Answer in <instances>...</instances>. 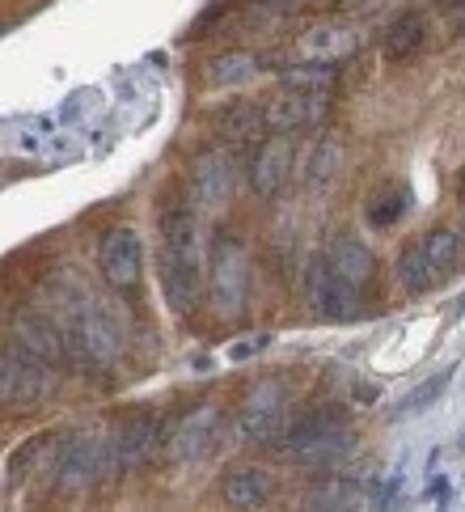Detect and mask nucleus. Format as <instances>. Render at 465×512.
<instances>
[{
	"label": "nucleus",
	"mask_w": 465,
	"mask_h": 512,
	"mask_svg": "<svg viewBox=\"0 0 465 512\" xmlns=\"http://www.w3.org/2000/svg\"><path fill=\"white\" fill-rule=\"evenodd\" d=\"M457 199H461V208H465V166H461V174H457Z\"/></svg>",
	"instance_id": "30"
},
{
	"label": "nucleus",
	"mask_w": 465,
	"mask_h": 512,
	"mask_svg": "<svg viewBox=\"0 0 465 512\" xmlns=\"http://www.w3.org/2000/svg\"><path fill=\"white\" fill-rule=\"evenodd\" d=\"M356 47H360V34L339 22L313 26L301 34V43H296V51H301L305 60H322V64H343L347 56H356Z\"/></svg>",
	"instance_id": "16"
},
{
	"label": "nucleus",
	"mask_w": 465,
	"mask_h": 512,
	"mask_svg": "<svg viewBox=\"0 0 465 512\" xmlns=\"http://www.w3.org/2000/svg\"><path fill=\"white\" fill-rule=\"evenodd\" d=\"M110 470V436L102 432H77L55 449L51 462V479L60 491H81L93 487Z\"/></svg>",
	"instance_id": "6"
},
{
	"label": "nucleus",
	"mask_w": 465,
	"mask_h": 512,
	"mask_svg": "<svg viewBox=\"0 0 465 512\" xmlns=\"http://www.w3.org/2000/svg\"><path fill=\"white\" fill-rule=\"evenodd\" d=\"M423 43H427V22H423V13H398L394 22L385 26V34H381V51H385V60H394V64L411 60Z\"/></svg>",
	"instance_id": "18"
},
{
	"label": "nucleus",
	"mask_w": 465,
	"mask_h": 512,
	"mask_svg": "<svg viewBox=\"0 0 465 512\" xmlns=\"http://www.w3.org/2000/svg\"><path fill=\"white\" fill-rule=\"evenodd\" d=\"M279 77H284L288 89H334V81H339V64L305 60V64H288Z\"/></svg>",
	"instance_id": "23"
},
{
	"label": "nucleus",
	"mask_w": 465,
	"mask_h": 512,
	"mask_svg": "<svg viewBox=\"0 0 465 512\" xmlns=\"http://www.w3.org/2000/svg\"><path fill=\"white\" fill-rule=\"evenodd\" d=\"M271 491H275V479L258 466H237L220 479V496L233 508H263L271 500Z\"/></svg>",
	"instance_id": "17"
},
{
	"label": "nucleus",
	"mask_w": 465,
	"mask_h": 512,
	"mask_svg": "<svg viewBox=\"0 0 465 512\" xmlns=\"http://www.w3.org/2000/svg\"><path fill=\"white\" fill-rule=\"evenodd\" d=\"M339 166H343V144L334 136L318 140V144H313V153H309V166H305L309 187H326V182L339 174Z\"/></svg>",
	"instance_id": "24"
},
{
	"label": "nucleus",
	"mask_w": 465,
	"mask_h": 512,
	"mask_svg": "<svg viewBox=\"0 0 465 512\" xmlns=\"http://www.w3.org/2000/svg\"><path fill=\"white\" fill-rule=\"evenodd\" d=\"M305 292H309L313 309H318L322 318H330V322H351V318H360V288L351 284V280H343L326 254H318V259L309 263V271H305Z\"/></svg>",
	"instance_id": "8"
},
{
	"label": "nucleus",
	"mask_w": 465,
	"mask_h": 512,
	"mask_svg": "<svg viewBox=\"0 0 465 512\" xmlns=\"http://www.w3.org/2000/svg\"><path fill=\"white\" fill-rule=\"evenodd\" d=\"M292 161H296V153H292L288 132H275L271 140H263V149H258L254 161H250V187H254V195L271 199L288 182Z\"/></svg>",
	"instance_id": "14"
},
{
	"label": "nucleus",
	"mask_w": 465,
	"mask_h": 512,
	"mask_svg": "<svg viewBox=\"0 0 465 512\" xmlns=\"http://www.w3.org/2000/svg\"><path fill=\"white\" fill-rule=\"evenodd\" d=\"M237 153L233 149H208L195 157L191 166V191H195V204L203 208H220L237 187Z\"/></svg>",
	"instance_id": "13"
},
{
	"label": "nucleus",
	"mask_w": 465,
	"mask_h": 512,
	"mask_svg": "<svg viewBox=\"0 0 465 512\" xmlns=\"http://www.w3.org/2000/svg\"><path fill=\"white\" fill-rule=\"evenodd\" d=\"M220 436H225V415L220 407H199L182 419L170 436V457L174 462H203L220 449Z\"/></svg>",
	"instance_id": "12"
},
{
	"label": "nucleus",
	"mask_w": 465,
	"mask_h": 512,
	"mask_svg": "<svg viewBox=\"0 0 465 512\" xmlns=\"http://www.w3.org/2000/svg\"><path fill=\"white\" fill-rule=\"evenodd\" d=\"M440 5H465V0H440Z\"/></svg>",
	"instance_id": "31"
},
{
	"label": "nucleus",
	"mask_w": 465,
	"mask_h": 512,
	"mask_svg": "<svg viewBox=\"0 0 465 512\" xmlns=\"http://www.w3.org/2000/svg\"><path fill=\"white\" fill-rule=\"evenodd\" d=\"M267 68V60L263 56H250V51H225V56H216V60H208V85H216V89H237V85H250L258 72Z\"/></svg>",
	"instance_id": "20"
},
{
	"label": "nucleus",
	"mask_w": 465,
	"mask_h": 512,
	"mask_svg": "<svg viewBox=\"0 0 465 512\" xmlns=\"http://www.w3.org/2000/svg\"><path fill=\"white\" fill-rule=\"evenodd\" d=\"M216 132L225 136L229 144H246V140H254V136H263V132H267L263 106H254V102H233V106H225V111L216 115Z\"/></svg>",
	"instance_id": "21"
},
{
	"label": "nucleus",
	"mask_w": 465,
	"mask_h": 512,
	"mask_svg": "<svg viewBox=\"0 0 465 512\" xmlns=\"http://www.w3.org/2000/svg\"><path fill=\"white\" fill-rule=\"evenodd\" d=\"M398 280H402L406 292H415V297H423V292H432L440 284L436 267H432V259H427V250H423L419 237L398 254Z\"/></svg>",
	"instance_id": "22"
},
{
	"label": "nucleus",
	"mask_w": 465,
	"mask_h": 512,
	"mask_svg": "<svg viewBox=\"0 0 465 512\" xmlns=\"http://www.w3.org/2000/svg\"><path fill=\"white\" fill-rule=\"evenodd\" d=\"M292 462L301 466H330L347 457L351 449V424L339 407H318V411H305L301 419H292L284 441H279Z\"/></svg>",
	"instance_id": "2"
},
{
	"label": "nucleus",
	"mask_w": 465,
	"mask_h": 512,
	"mask_svg": "<svg viewBox=\"0 0 465 512\" xmlns=\"http://www.w3.org/2000/svg\"><path fill=\"white\" fill-rule=\"evenodd\" d=\"M449 377H453L449 369H444V373H436V377H427L423 386H415L411 394H406V398L398 402V411H394V415H398V419H411V415L427 411V407H432V402H436L444 390H449Z\"/></svg>",
	"instance_id": "26"
},
{
	"label": "nucleus",
	"mask_w": 465,
	"mask_h": 512,
	"mask_svg": "<svg viewBox=\"0 0 465 512\" xmlns=\"http://www.w3.org/2000/svg\"><path fill=\"white\" fill-rule=\"evenodd\" d=\"M161 436H165V424H161L157 415H148V411L127 415L123 424H119L115 432H110V470L123 474V470L144 466L148 457L157 453Z\"/></svg>",
	"instance_id": "10"
},
{
	"label": "nucleus",
	"mask_w": 465,
	"mask_h": 512,
	"mask_svg": "<svg viewBox=\"0 0 465 512\" xmlns=\"http://www.w3.org/2000/svg\"><path fill=\"white\" fill-rule=\"evenodd\" d=\"M51 441H55V432H43V436H30V441H26L22 449H17V453L9 457V487H13V483H22V474H26V479H30V474H34V470H39V462H43V457L51 453Z\"/></svg>",
	"instance_id": "25"
},
{
	"label": "nucleus",
	"mask_w": 465,
	"mask_h": 512,
	"mask_svg": "<svg viewBox=\"0 0 465 512\" xmlns=\"http://www.w3.org/2000/svg\"><path fill=\"white\" fill-rule=\"evenodd\" d=\"M267 347H271V335H250V339H241V343L229 347V360H250L258 352H267Z\"/></svg>",
	"instance_id": "28"
},
{
	"label": "nucleus",
	"mask_w": 465,
	"mask_h": 512,
	"mask_svg": "<svg viewBox=\"0 0 465 512\" xmlns=\"http://www.w3.org/2000/svg\"><path fill=\"white\" fill-rule=\"evenodd\" d=\"M326 259L334 263V271H339L343 280H351L360 292H364V284H372V271H377V263H372V250L364 246V242H356V237H334L330 242V250H326Z\"/></svg>",
	"instance_id": "19"
},
{
	"label": "nucleus",
	"mask_w": 465,
	"mask_h": 512,
	"mask_svg": "<svg viewBox=\"0 0 465 512\" xmlns=\"http://www.w3.org/2000/svg\"><path fill=\"white\" fill-rule=\"evenodd\" d=\"M254 5L263 9V13H284V9H292V5H296V0H254Z\"/></svg>",
	"instance_id": "29"
},
{
	"label": "nucleus",
	"mask_w": 465,
	"mask_h": 512,
	"mask_svg": "<svg viewBox=\"0 0 465 512\" xmlns=\"http://www.w3.org/2000/svg\"><path fill=\"white\" fill-rule=\"evenodd\" d=\"M292 424V394L284 381H258V386L241 398V411H237V432L241 441L250 445H279L284 432Z\"/></svg>",
	"instance_id": "4"
},
{
	"label": "nucleus",
	"mask_w": 465,
	"mask_h": 512,
	"mask_svg": "<svg viewBox=\"0 0 465 512\" xmlns=\"http://www.w3.org/2000/svg\"><path fill=\"white\" fill-rule=\"evenodd\" d=\"M402 216H406V191H398V187H394V191H385V195L377 199V204L368 208V225L389 229V225H398Z\"/></svg>",
	"instance_id": "27"
},
{
	"label": "nucleus",
	"mask_w": 465,
	"mask_h": 512,
	"mask_svg": "<svg viewBox=\"0 0 465 512\" xmlns=\"http://www.w3.org/2000/svg\"><path fill=\"white\" fill-rule=\"evenodd\" d=\"M55 322L64 331L68 364H77L85 373L106 369L123 352V322L115 318V309L98 297H89L72 280H64V292L55 301Z\"/></svg>",
	"instance_id": "1"
},
{
	"label": "nucleus",
	"mask_w": 465,
	"mask_h": 512,
	"mask_svg": "<svg viewBox=\"0 0 465 512\" xmlns=\"http://www.w3.org/2000/svg\"><path fill=\"white\" fill-rule=\"evenodd\" d=\"M250 297V259L241 237L229 229L212 233L208 242V301L220 318H241Z\"/></svg>",
	"instance_id": "3"
},
{
	"label": "nucleus",
	"mask_w": 465,
	"mask_h": 512,
	"mask_svg": "<svg viewBox=\"0 0 465 512\" xmlns=\"http://www.w3.org/2000/svg\"><path fill=\"white\" fill-rule=\"evenodd\" d=\"M161 292L174 314H191L203 292L199 242H161Z\"/></svg>",
	"instance_id": "7"
},
{
	"label": "nucleus",
	"mask_w": 465,
	"mask_h": 512,
	"mask_svg": "<svg viewBox=\"0 0 465 512\" xmlns=\"http://www.w3.org/2000/svg\"><path fill=\"white\" fill-rule=\"evenodd\" d=\"M461 309H465V297H461Z\"/></svg>",
	"instance_id": "32"
},
{
	"label": "nucleus",
	"mask_w": 465,
	"mask_h": 512,
	"mask_svg": "<svg viewBox=\"0 0 465 512\" xmlns=\"http://www.w3.org/2000/svg\"><path fill=\"white\" fill-rule=\"evenodd\" d=\"M13 339L22 343V347H30L34 356L51 360L55 369H60V364L68 360V347H64V331H60V322L43 318L39 309H22V314L13 318Z\"/></svg>",
	"instance_id": "15"
},
{
	"label": "nucleus",
	"mask_w": 465,
	"mask_h": 512,
	"mask_svg": "<svg viewBox=\"0 0 465 512\" xmlns=\"http://www.w3.org/2000/svg\"><path fill=\"white\" fill-rule=\"evenodd\" d=\"M98 267H102V280L115 288V292H136V288H140V276H144V246H140V233H136V229H110V233L102 237Z\"/></svg>",
	"instance_id": "11"
},
{
	"label": "nucleus",
	"mask_w": 465,
	"mask_h": 512,
	"mask_svg": "<svg viewBox=\"0 0 465 512\" xmlns=\"http://www.w3.org/2000/svg\"><path fill=\"white\" fill-rule=\"evenodd\" d=\"M55 369L51 360L34 356L30 347H22L13 335L5 343V360H0V394H5V407H34L55 390Z\"/></svg>",
	"instance_id": "5"
},
{
	"label": "nucleus",
	"mask_w": 465,
	"mask_h": 512,
	"mask_svg": "<svg viewBox=\"0 0 465 512\" xmlns=\"http://www.w3.org/2000/svg\"><path fill=\"white\" fill-rule=\"evenodd\" d=\"M330 111V89H279L263 102V119L267 132H301V127L322 123Z\"/></svg>",
	"instance_id": "9"
}]
</instances>
